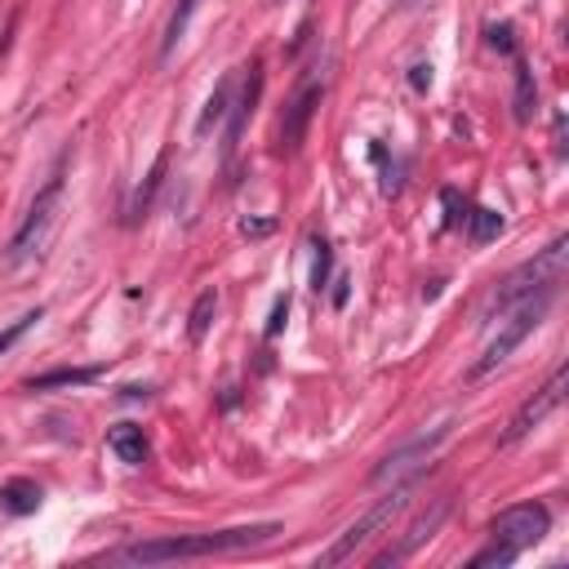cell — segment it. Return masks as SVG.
I'll list each match as a JSON object with an SVG mask.
<instances>
[{
  "mask_svg": "<svg viewBox=\"0 0 569 569\" xmlns=\"http://www.w3.org/2000/svg\"><path fill=\"white\" fill-rule=\"evenodd\" d=\"M280 533L276 520L262 525H236V529H218V533H178V538H151V542H133L111 551V560L120 565H169V560H200V556H227V551H249L262 547Z\"/></svg>",
  "mask_w": 569,
  "mask_h": 569,
  "instance_id": "6da1fadb",
  "label": "cell"
},
{
  "mask_svg": "<svg viewBox=\"0 0 569 569\" xmlns=\"http://www.w3.org/2000/svg\"><path fill=\"white\" fill-rule=\"evenodd\" d=\"M565 253H569V240L556 236L547 249H538L529 262H520V267L502 280L493 307L507 311V307H516L520 298H533V293H551V298H556V289L565 284Z\"/></svg>",
  "mask_w": 569,
  "mask_h": 569,
  "instance_id": "7a4b0ae2",
  "label": "cell"
},
{
  "mask_svg": "<svg viewBox=\"0 0 569 569\" xmlns=\"http://www.w3.org/2000/svg\"><path fill=\"white\" fill-rule=\"evenodd\" d=\"M547 307H551V293H533V298H520L516 307H507L502 316L507 320H498V333L489 338V347L480 351V360L471 365V378H480V373H489V369H498L538 325H542V316H547Z\"/></svg>",
  "mask_w": 569,
  "mask_h": 569,
  "instance_id": "3957f363",
  "label": "cell"
},
{
  "mask_svg": "<svg viewBox=\"0 0 569 569\" xmlns=\"http://www.w3.org/2000/svg\"><path fill=\"white\" fill-rule=\"evenodd\" d=\"M405 507H409V485H396L382 502H373L360 520H351V525L333 538V547H325V551H320V565H342V560H351L365 542H373L382 529H391V520H396Z\"/></svg>",
  "mask_w": 569,
  "mask_h": 569,
  "instance_id": "277c9868",
  "label": "cell"
},
{
  "mask_svg": "<svg viewBox=\"0 0 569 569\" xmlns=\"http://www.w3.org/2000/svg\"><path fill=\"white\" fill-rule=\"evenodd\" d=\"M58 200H62V164H58V169L49 173V182L36 191V200H31L27 218H22V227H18L13 240H9V262H13V267L40 253V244H44L53 218H58Z\"/></svg>",
  "mask_w": 569,
  "mask_h": 569,
  "instance_id": "5b68a950",
  "label": "cell"
},
{
  "mask_svg": "<svg viewBox=\"0 0 569 569\" xmlns=\"http://www.w3.org/2000/svg\"><path fill=\"white\" fill-rule=\"evenodd\" d=\"M551 529V511L542 502H516V507H502L493 520H489V538L493 542H507L516 551L533 547L542 533Z\"/></svg>",
  "mask_w": 569,
  "mask_h": 569,
  "instance_id": "8992f818",
  "label": "cell"
},
{
  "mask_svg": "<svg viewBox=\"0 0 569 569\" xmlns=\"http://www.w3.org/2000/svg\"><path fill=\"white\" fill-rule=\"evenodd\" d=\"M560 396H565V369H556V373L547 378V387H538V391L511 413V422H507V431H502V445H516V440H525L533 427H542L547 413L560 405Z\"/></svg>",
  "mask_w": 569,
  "mask_h": 569,
  "instance_id": "52a82bcc",
  "label": "cell"
},
{
  "mask_svg": "<svg viewBox=\"0 0 569 569\" xmlns=\"http://www.w3.org/2000/svg\"><path fill=\"white\" fill-rule=\"evenodd\" d=\"M320 98H325V84H320V80L298 84V93L289 98V107H284V116H280V142H276L280 151H298V147H302L307 124H311V116H316Z\"/></svg>",
  "mask_w": 569,
  "mask_h": 569,
  "instance_id": "ba28073f",
  "label": "cell"
},
{
  "mask_svg": "<svg viewBox=\"0 0 569 569\" xmlns=\"http://www.w3.org/2000/svg\"><path fill=\"white\" fill-rule=\"evenodd\" d=\"M449 436V427H436L431 436H418V440H409L405 449H396V453H387L382 462H378V471H373V485H387V480H400L405 471H418V467H427V458L436 453V445Z\"/></svg>",
  "mask_w": 569,
  "mask_h": 569,
  "instance_id": "9c48e42d",
  "label": "cell"
},
{
  "mask_svg": "<svg viewBox=\"0 0 569 569\" xmlns=\"http://www.w3.org/2000/svg\"><path fill=\"white\" fill-rule=\"evenodd\" d=\"M445 516H449V502L440 498L431 511H422V516H418V520L405 529V538H400V542H391L387 551H378V556H373V565H400L405 556H413V551H418V547H422V542H427V538L440 529V520H445Z\"/></svg>",
  "mask_w": 569,
  "mask_h": 569,
  "instance_id": "30bf717a",
  "label": "cell"
},
{
  "mask_svg": "<svg viewBox=\"0 0 569 569\" xmlns=\"http://www.w3.org/2000/svg\"><path fill=\"white\" fill-rule=\"evenodd\" d=\"M258 93H262V67L253 62L249 67V76H244V89H240V98L227 107L231 111V124H227V151H236V142H240V133H244V120L253 116V107H258Z\"/></svg>",
  "mask_w": 569,
  "mask_h": 569,
  "instance_id": "8fae6325",
  "label": "cell"
},
{
  "mask_svg": "<svg viewBox=\"0 0 569 569\" xmlns=\"http://www.w3.org/2000/svg\"><path fill=\"white\" fill-rule=\"evenodd\" d=\"M107 449H111L120 462H129V467H142V462H147V453H151V445H147L142 427H133V422H116V427L107 431Z\"/></svg>",
  "mask_w": 569,
  "mask_h": 569,
  "instance_id": "7c38bea8",
  "label": "cell"
},
{
  "mask_svg": "<svg viewBox=\"0 0 569 569\" xmlns=\"http://www.w3.org/2000/svg\"><path fill=\"white\" fill-rule=\"evenodd\" d=\"M102 378V365H89V369H49L40 378H27V391H53V387H84Z\"/></svg>",
  "mask_w": 569,
  "mask_h": 569,
  "instance_id": "4fadbf2b",
  "label": "cell"
},
{
  "mask_svg": "<svg viewBox=\"0 0 569 569\" xmlns=\"http://www.w3.org/2000/svg\"><path fill=\"white\" fill-rule=\"evenodd\" d=\"M0 507L13 516H31L40 507V485L36 480H9L0 485Z\"/></svg>",
  "mask_w": 569,
  "mask_h": 569,
  "instance_id": "5bb4252c",
  "label": "cell"
},
{
  "mask_svg": "<svg viewBox=\"0 0 569 569\" xmlns=\"http://www.w3.org/2000/svg\"><path fill=\"white\" fill-rule=\"evenodd\" d=\"M196 9H200V0H178V9L169 13V27H164V40H160V58H169V53L178 49V40H182V31L191 27V18H196Z\"/></svg>",
  "mask_w": 569,
  "mask_h": 569,
  "instance_id": "9a60e30c",
  "label": "cell"
},
{
  "mask_svg": "<svg viewBox=\"0 0 569 569\" xmlns=\"http://www.w3.org/2000/svg\"><path fill=\"white\" fill-rule=\"evenodd\" d=\"M227 107H231V80H218V89L209 93V102H204V111H200V120H196V133H209V129L227 116Z\"/></svg>",
  "mask_w": 569,
  "mask_h": 569,
  "instance_id": "2e32d148",
  "label": "cell"
},
{
  "mask_svg": "<svg viewBox=\"0 0 569 569\" xmlns=\"http://www.w3.org/2000/svg\"><path fill=\"white\" fill-rule=\"evenodd\" d=\"M160 173H164V156H156L147 182L133 191V200H129V218H142V213H147V204H151V196H156V187H160Z\"/></svg>",
  "mask_w": 569,
  "mask_h": 569,
  "instance_id": "e0dca14e",
  "label": "cell"
},
{
  "mask_svg": "<svg viewBox=\"0 0 569 569\" xmlns=\"http://www.w3.org/2000/svg\"><path fill=\"white\" fill-rule=\"evenodd\" d=\"M467 222H471V240L476 244H485V240H493L502 231V213H493V209H471Z\"/></svg>",
  "mask_w": 569,
  "mask_h": 569,
  "instance_id": "ac0fdd59",
  "label": "cell"
},
{
  "mask_svg": "<svg viewBox=\"0 0 569 569\" xmlns=\"http://www.w3.org/2000/svg\"><path fill=\"white\" fill-rule=\"evenodd\" d=\"M213 311H218V293H213V289H204V293L196 298V307H191V338H204V329H209Z\"/></svg>",
  "mask_w": 569,
  "mask_h": 569,
  "instance_id": "d6986e66",
  "label": "cell"
},
{
  "mask_svg": "<svg viewBox=\"0 0 569 569\" xmlns=\"http://www.w3.org/2000/svg\"><path fill=\"white\" fill-rule=\"evenodd\" d=\"M516 556H520L516 547H507V542H489L485 551H476V556H471V569H485V565H511Z\"/></svg>",
  "mask_w": 569,
  "mask_h": 569,
  "instance_id": "ffe728a7",
  "label": "cell"
},
{
  "mask_svg": "<svg viewBox=\"0 0 569 569\" xmlns=\"http://www.w3.org/2000/svg\"><path fill=\"white\" fill-rule=\"evenodd\" d=\"M40 316H44V311L36 307V311H27V316H18V320H13L9 329H0V356H4V351H9V347H13V342H18V338H22V333H27V329H31L36 320H40Z\"/></svg>",
  "mask_w": 569,
  "mask_h": 569,
  "instance_id": "44dd1931",
  "label": "cell"
},
{
  "mask_svg": "<svg viewBox=\"0 0 569 569\" xmlns=\"http://www.w3.org/2000/svg\"><path fill=\"white\" fill-rule=\"evenodd\" d=\"M325 276H329V244L316 240V267H311V289H316V293L325 289Z\"/></svg>",
  "mask_w": 569,
  "mask_h": 569,
  "instance_id": "7402d4cb",
  "label": "cell"
},
{
  "mask_svg": "<svg viewBox=\"0 0 569 569\" xmlns=\"http://www.w3.org/2000/svg\"><path fill=\"white\" fill-rule=\"evenodd\" d=\"M284 316H289V298L280 293V298H276V307H271V320H267V338H276V333H280Z\"/></svg>",
  "mask_w": 569,
  "mask_h": 569,
  "instance_id": "603a6c76",
  "label": "cell"
},
{
  "mask_svg": "<svg viewBox=\"0 0 569 569\" xmlns=\"http://www.w3.org/2000/svg\"><path fill=\"white\" fill-rule=\"evenodd\" d=\"M431 84V67H413V89H427Z\"/></svg>",
  "mask_w": 569,
  "mask_h": 569,
  "instance_id": "cb8c5ba5",
  "label": "cell"
},
{
  "mask_svg": "<svg viewBox=\"0 0 569 569\" xmlns=\"http://www.w3.org/2000/svg\"><path fill=\"white\" fill-rule=\"evenodd\" d=\"M405 4H409V0H405Z\"/></svg>",
  "mask_w": 569,
  "mask_h": 569,
  "instance_id": "d4e9b609",
  "label": "cell"
}]
</instances>
